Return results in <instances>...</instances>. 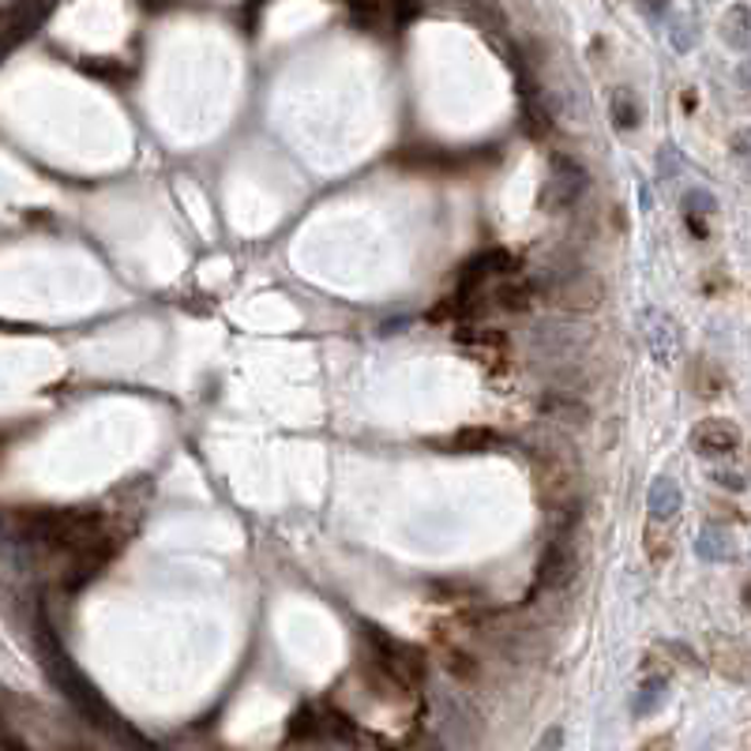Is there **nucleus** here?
<instances>
[{"label": "nucleus", "instance_id": "obj_5", "mask_svg": "<svg viewBox=\"0 0 751 751\" xmlns=\"http://www.w3.org/2000/svg\"><path fill=\"white\" fill-rule=\"evenodd\" d=\"M571 576H576V553H571V545L564 542V537H556L542 556L537 582H542L545 590H560V587H568Z\"/></svg>", "mask_w": 751, "mask_h": 751}, {"label": "nucleus", "instance_id": "obj_20", "mask_svg": "<svg viewBox=\"0 0 751 751\" xmlns=\"http://www.w3.org/2000/svg\"><path fill=\"white\" fill-rule=\"evenodd\" d=\"M387 8H391V23H395V26H399V23H410L413 15L421 12L418 0H387Z\"/></svg>", "mask_w": 751, "mask_h": 751}, {"label": "nucleus", "instance_id": "obj_12", "mask_svg": "<svg viewBox=\"0 0 751 751\" xmlns=\"http://www.w3.org/2000/svg\"><path fill=\"white\" fill-rule=\"evenodd\" d=\"M350 15L357 26H395L391 23V8H387V0H350Z\"/></svg>", "mask_w": 751, "mask_h": 751}, {"label": "nucleus", "instance_id": "obj_14", "mask_svg": "<svg viewBox=\"0 0 751 751\" xmlns=\"http://www.w3.org/2000/svg\"><path fill=\"white\" fill-rule=\"evenodd\" d=\"M470 15L485 34H508V15L497 0H470Z\"/></svg>", "mask_w": 751, "mask_h": 751}, {"label": "nucleus", "instance_id": "obj_18", "mask_svg": "<svg viewBox=\"0 0 751 751\" xmlns=\"http://www.w3.org/2000/svg\"><path fill=\"white\" fill-rule=\"evenodd\" d=\"M451 447L455 451H485V447H497V432L477 425V429H463L455 440H451Z\"/></svg>", "mask_w": 751, "mask_h": 751}, {"label": "nucleus", "instance_id": "obj_17", "mask_svg": "<svg viewBox=\"0 0 751 751\" xmlns=\"http://www.w3.org/2000/svg\"><path fill=\"white\" fill-rule=\"evenodd\" d=\"M642 542H647V556H650V564H665L669 556H673V534L669 530H661L658 523H650L647 526V534H642Z\"/></svg>", "mask_w": 751, "mask_h": 751}, {"label": "nucleus", "instance_id": "obj_16", "mask_svg": "<svg viewBox=\"0 0 751 751\" xmlns=\"http://www.w3.org/2000/svg\"><path fill=\"white\" fill-rule=\"evenodd\" d=\"M650 511H653V519H673L676 511H680V492H676V485L669 481V477H661V481L653 485Z\"/></svg>", "mask_w": 751, "mask_h": 751}, {"label": "nucleus", "instance_id": "obj_7", "mask_svg": "<svg viewBox=\"0 0 751 751\" xmlns=\"http://www.w3.org/2000/svg\"><path fill=\"white\" fill-rule=\"evenodd\" d=\"M542 413H545V421H553V425H560V429H587L590 425L587 402L576 399V395H545Z\"/></svg>", "mask_w": 751, "mask_h": 751}, {"label": "nucleus", "instance_id": "obj_11", "mask_svg": "<svg viewBox=\"0 0 751 751\" xmlns=\"http://www.w3.org/2000/svg\"><path fill=\"white\" fill-rule=\"evenodd\" d=\"M500 308H508V312H526L530 300H534V286H530L526 278H508L497 286V294H492Z\"/></svg>", "mask_w": 751, "mask_h": 751}, {"label": "nucleus", "instance_id": "obj_22", "mask_svg": "<svg viewBox=\"0 0 751 751\" xmlns=\"http://www.w3.org/2000/svg\"><path fill=\"white\" fill-rule=\"evenodd\" d=\"M642 8H647V12L653 15V20H658V15H665L669 12V0H639Z\"/></svg>", "mask_w": 751, "mask_h": 751}, {"label": "nucleus", "instance_id": "obj_13", "mask_svg": "<svg viewBox=\"0 0 751 751\" xmlns=\"http://www.w3.org/2000/svg\"><path fill=\"white\" fill-rule=\"evenodd\" d=\"M721 42L740 53L748 49V4H732L726 12V20H721Z\"/></svg>", "mask_w": 751, "mask_h": 751}, {"label": "nucleus", "instance_id": "obj_9", "mask_svg": "<svg viewBox=\"0 0 751 751\" xmlns=\"http://www.w3.org/2000/svg\"><path fill=\"white\" fill-rule=\"evenodd\" d=\"M455 342L463 346L466 353H474V357L489 361V357H500L503 350H508V334L503 331H458Z\"/></svg>", "mask_w": 751, "mask_h": 751}, {"label": "nucleus", "instance_id": "obj_19", "mask_svg": "<svg viewBox=\"0 0 751 751\" xmlns=\"http://www.w3.org/2000/svg\"><path fill=\"white\" fill-rule=\"evenodd\" d=\"M613 117H616V128L621 132H631L635 125H639V110L631 105V94L627 91H621L613 99Z\"/></svg>", "mask_w": 751, "mask_h": 751}, {"label": "nucleus", "instance_id": "obj_4", "mask_svg": "<svg viewBox=\"0 0 751 751\" xmlns=\"http://www.w3.org/2000/svg\"><path fill=\"white\" fill-rule=\"evenodd\" d=\"M692 444L710 458H729V455H737V447H740V429L732 425L729 418H706L695 425Z\"/></svg>", "mask_w": 751, "mask_h": 751}, {"label": "nucleus", "instance_id": "obj_2", "mask_svg": "<svg viewBox=\"0 0 751 751\" xmlns=\"http://www.w3.org/2000/svg\"><path fill=\"white\" fill-rule=\"evenodd\" d=\"M368 642L376 647V665L379 673H387L399 687H418L425 680V653L418 647H406V642L387 639L384 631L368 627Z\"/></svg>", "mask_w": 751, "mask_h": 751}, {"label": "nucleus", "instance_id": "obj_10", "mask_svg": "<svg viewBox=\"0 0 751 751\" xmlns=\"http://www.w3.org/2000/svg\"><path fill=\"white\" fill-rule=\"evenodd\" d=\"M582 184H587V177H582V170L576 162H568V158H556L553 162V181L549 189L560 192V203H571L582 192Z\"/></svg>", "mask_w": 751, "mask_h": 751}, {"label": "nucleus", "instance_id": "obj_15", "mask_svg": "<svg viewBox=\"0 0 751 751\" xmlns=\"http://www.w3.org/2000/svg\"><path fill=\"white\" fill-rule=\"evenodd\" d=\"M466 271H470V275H477V278H489V275H511V271H515V255H511V252H503V249H492V252L477 255V260H474Z\"/></svg>", "mask_w": 751, "mask_h": 751}, {"label": "nucleus", "instance_id": "obj_8", "mask_svg": "<svg viewBox=\"0 0 751 751\" xmlns=\"http://www.w3.org/2000/svg\"><path fill=\"white\" fill-rule=\"evenodd\" d=\"M710 661L718 665V673L729 676V680L748 676V653L740 650V642H732V639H714L710 642Z\"/></svg>", "mask_w": 751, "mask_h": 751}, {"label": "nucleus", "instance_id": "obj_21", "mask_svg": "<svg viewBox=\"0 0 751 751\" xmlns=\"http://www.w3.org/2000/svg\"><path fill=\"white\" fill-rule=\"evenodd\" d=\"M447 673L458 676V680H474L477 669H474V661L466 658V653H447Z\"/></svg>", "mask_w": 751, "mask_h": 751}, {"label": "nucleus", "instance_id": "obj_3", "mask_svg": "<svg viewBox=\"0 0 751 751\" xmlns=\"http://www.w3.org/2000/svg\"><path fill=\"white\" fill-rule=\"evenodd\" d=\"M576 492H579V477L564 458H556V455L534 458V497L542 508L568 511L571 503H576Z\"/></svg>", "mask_w": 751, "mask_h": 751}, {"label": "nucleus", "instance_id": "obj_1", "mask_svg": "<svg viewBox=\"0 0 751 751\" xmlns=\"http://www.w3.org/2000/svg\"><path fill=\"white\" fill-rule=\"evenodd\" d=\"M545 297L553 300L556 308H564V312H594V308L605 300V282H601L594 271H556L549 286H537Z\"/></svg>", "mask_w": 751, "mask_h": 751}, {"label": "nucleus", "instance_id": "obj_6", "mask_svg": "<svg viewBox=\"0 0 751 751\" xmlns=\"http://www.w3.org/2000/svg\"><path fill=\"white\" fill-rule=\"evenodd\" d=\"M642 327H647V346L653 353V361H673L680 353V334H676V323L669 320L665 312H642Z\"/></svg>", "mask_w": 751, "mask_h": 751}]
</instances>
